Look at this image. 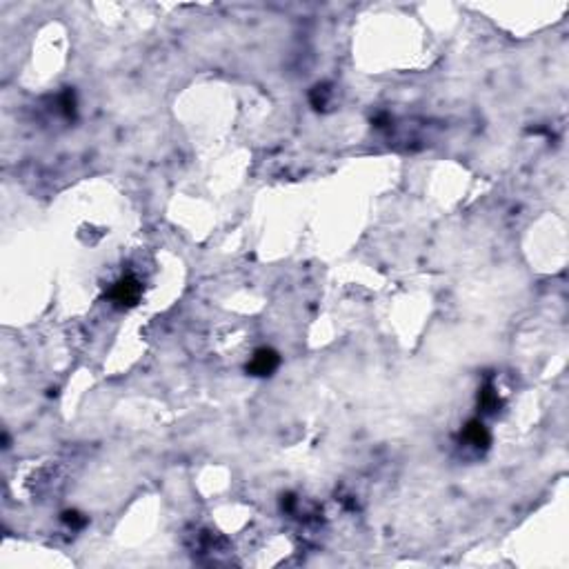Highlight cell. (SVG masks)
I'll return each instance as SVG.
<instances>
[{"instance_id":"obj_1","label":"cell","mask_w":569,"mask_h":569,"mask_svg":"<svg viewBox=\"0 0 569 569\" xmlns=\"http://www.w3.org/2000/svg\"><path fill=\"white\" fill-rule=\"evenodd\" d=\"M140 292H142L140 282L134 276H125V278H121L118 282L114 284L111 301L118 305V307H132V305L138 303Z\"/></svg>"},{"instance_id":"obj_2","label":"cell","mask_w":569,"mask_h":569,"mask_svg":"<svg viewBox=\"0 0 569 569\" xmlns=\"http://www.w3.org/2000/svg\"><path fill=\"white\" fill-rule=\"evenodd\" d=\"M278 365H280L278 354L274 352V349L263 347L252 356L247 371L252 373V376H271V373L278 369Z\"/></svg>"},{"instance_id":"obj_3","label":"cell","mask_w":569,"mask_h":569,"mask_svg":"<svg viewBox=\"0 0 569 569\" xmlns=\"http://www.w3.org/2000/svg\"><path fill=\"white\" fill-rule=\"evenodd\" d=\"M465 441H469L474 447H487L491 438L481 420H469L465 427Z\"/></svg>"},{"instance_id":"obj_4","label":"cell","mask_w":569,"mask_h":569,"mask_svg":"<svg viewBox=\"0 0 569 569\" xmlns=\"http://www.w3.org/2000/svg\"><path fill=\"white\" fill-rule=\"evenodd\" d=\"M481 405L485 411H494L496 405H498V396L494 394V390L491 387H485V390L481 392Z\"/></svg>"}]
</instances>
